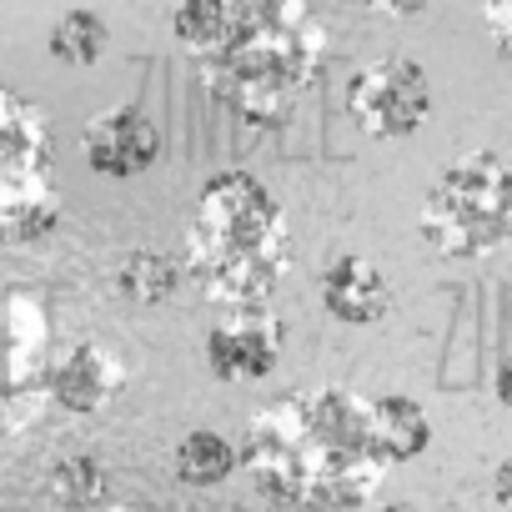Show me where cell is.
I'll return each mask as SVG.
<instances>
[{
    "label": "cell",
    "instance_id": "cell-1",
    "mask_svg": "<svg viewBox=\"0 0 512 512\" xmlns=\"http://www.w3.org/2000/svg\"><path fill=\"white\" fill-rule=\"evenodd\" d=\"M241 467L282 512H362L397 467L382 447L372 397L352 387H297L246 422Z\"/></svg>",
    "mask_w": 512,
    "mask_h": 512
},
{
    "label": "cell",
    "instance_id": "cell-21",
    "mask_svg": "<svg viewBox=\"0 0 512 512\" xmlns=\"http://www.w3.org/2000/svg\"><path fill=\"white\" fill-rule=\"evenodd\" d=\"M492 392H497V402L512 412V352L497 362V372H492Z\"/></svg>",
    "mask_w": 512,
    "mask_h": 512
},
{
    "label": "cell",
    "instance_id": "cell-15",
    "mask_svg": "<svg viewBox=\"0 0 512 512\" xmlns=\"http://www.w3.org/2000/svg\"><path fill=\"white\" fill-rule=\"evenodd\" d=\"M231 26V0H176L171 31L191 56H206Z\"/></svg>",
    "mask_w": 512,
    "mask_h": 512
},
{
    "label": "cell",
    "instance_id": "cell-18",
    "mask_svg": "<svg viewBox=\"0 0 512 512\" xmlns=\"http://www.w3.org/2000/svg\"><path fill=\"white\" fill-rule=\"evenodd\" d=\"M482 21L487 36L497 41V56L512 66V0H482Z\"/></svg>",
    "mask_w": 512,
    "mask_h": 512
},
{
    "label": "cell",
    "instance_id": "cell-24",
    "mask_svg": "<svg viewBox=\"0 0 512 512\" xmlns=\"http://www.w3.org/2000/svg\"><path fill=\"white\" fill-rule=\"evenodd\" d=\"M256 512H282V507H256Z\"/></svg>",
    "mask_w": 512,
    "mask_h": 512
},
{
    "label": "cell",
    "instance_id": "cell-10",
    "mask_svg": "<svg viewBox=\"0 0 512 512\" xmlns=\"http://www.w3.org/2000/svg\"><path fill=\"white\" fill-rule=\"evenodd\" d=\"M322 307L347 327H372L392 312V287H387V277L372 256L342 251L322 272Z\"/></svg>",
    "mask_w": 512,
    "mask_h": 512
},
{
    "label": "cell",
    "instance_id": "cell-7",
    "mask_svg": "<svg viewBox=\"0 0 512 512\" xmlns=\"http://www.w3.org/2000/svg\"><path fill=\"white\" fill-rule=\"evenodd\" d=\"M206 367L216 382H262L277 372V357H282V322L262 312H231L226 322H216L206 332Z\"/></svg>",
    "mask_w": 512,
    "mask_h": 512
},
{
    "label": "cell",
    "instance_id": "cell-14",
    "mask_svg": "<svg viewBox=\"0 0 512 512\" xmlns=\"http://www.w3.org/2000/svg\"><path fill=\"white\" fill-rule=\"evenodd\" d=\"M106 41H111V31H106V21L96 11H66L56 21V31H51V56L61 66L86 71V66H96L106 56Z\"/></svg>",
    "mask_w": 512,
    "mask_h": 512
},
{
    "label": "cell",
    "instance_id": "cell-16",
    "mask_svg": "<svg viewBox=\"0 0 512 512\" xmlns=\"http://www.w3.org/2000/svg\"><path fill=\"white\" fill-rule=\"evenodd\" d=\"M51 497L71 512H96L106 497V467L96 457H61L51 467Z\"/></svg>",
    "mask_w": 512,
    "mask_h": 512
},
{
    "label": "cell",
    "instance_id": "cell-9",
    "mask_svg": "<svg viewBox=\"0 0 512 512\" xmlns=\"http://www.w3.org/2000/svg\"><path fill=\"white\" fill-rule=\"evenodd\" d=\"M121 387H126V367L101 342H81L51 367V397L76 417H91V412L111 407L121 397Z\"/></svg>",
    "mask_w": 512,
    "mask_h": 512
},
{
    "label": "cell",
    "instance_id": "cell-4",
    "mask_svg": "<svg viewBox=\"0 0 512 512\" xmlns=\"http://www.w3.org/2000/svg\"><path fill=\"white\" fill-rule=\"evenodd\" d=\"M422 241L442 262H472L512 241V166L497 151L457 156L422 196Z\"/></svg>",
    "mask_w": 512,
    "mask_h": 512
},
{
    "label": "cell",
    "instance_id": "cell-5",
    "mask_svg": "<svg viewBox=\"0 0 512 512\" xmlns=\"http://www.w3.org/2000/svg\"><path fill=\"white\" fill-rule=\"evenodd\" d=\"M347 116L372 141H402L432 116V81L407 56L367 61L347 86Z\"/></svg>",
    "mask_w": 512,
    "mask_h": 512
},
{
    "label": "cell",
    "instance_id": "cell-19",
    "mask_svg": "<svg viewBox=\"0 0 512 512\" xmlns=\"http://www.w3.org/2000/svg\"><path fill=\"white\" fill-rule=\"evenodd\" d=\"M432 6V0H367V11L377 16H422Z\"/></svg>",
    "mask_w": 512,
    "mask_h": 512
},
{
    "label": "cell",
    "instance_id": "cell-22",
    "mask_svg": "<svg viewBox=\"0 0 512 512\" xmlns=\"http://www.w3.org/2000/svg\"><path fill=\"white\" fill-rule=\"evenodd\" d=\"M362 512H422V507H417V502H377V507L367 502Z\"/></svg>",
    "mask_w": 512,
    "mask_h": 512
},
{
    "label": "cell",
    "instance_id": "cell-8",
    "mask_svg": "<svg viewBox=\"0 0 512 512\" xmlns=\"http://www.w3.org/2000/svg\"><path fill=\"white\" fill-rule=\"evenodd\" d=\"M81 151H86V166L96 176H141L161 161V131L146 111L136 106H111L101 116H91V126L81 131Z\"/></svg>",
    "mask_w": 512,
    "mask_h": 512
},
{
    "label": "cell",
    "instance_id": "cell-12",
    "mask_svg": "<svg viewBox=\"0 0 512 512\" xmlns=\"http://www.w3.org/2000/svg\"><path fill=\"white\" fill-rule=\"evenodd\" d=\"M372 412H377V432H382V447L392 452V462H412V457L427 452L432 422H427L422 402H412L402 392H387V397H372Z\"/></svg>",
    "mask_w": 512,
    "mask_h": 512
},
{
    "label": "cell",
    "instance_id": "cell-2",
    "mask_svg": "<svg viewBox=\"0 0 512 512\" xmlns=\"http://www.w3.org/2000/svg\"><path fill=\"white\" fill-rule=\"evenodd\" d=\"M327 61V26L307 0H231L226 36L196 56L211 101L251 131L297 116Z\"/></svg>",
    "mask_w": 512,
    "mask_h": 512
},
{
    "label": "cell",
    "instance_id": "cell-20",
    "mask_svg": "<svg viewBox=\"0 0 512 512\" xmlns=\"http://www.w3.org/2000/svg\"><path fill=\"white\" fill-rule=\"evenodd\" d=\"M492 497H497L502 512H512V457L497 462V472H492Z\"/></svg>",
    "mask_w": 512,
    "mask_h": 512
},
{
    "label": "cell",
    "instance_id": "cell-17",
    "mask_svg": "<svg viewBox=\"0 0 512 512\" xmlns=\"http://www.w3.org/2000/svg\"><path fill=\"white\" fill-rule=\"evenodd\" d=\"M56 221H61V196H41V201L6 206V211H0V241H6V246L41 241L46 231H56Z\"/></svg>",
    "mask_w": 512,
    "mask_h": 512
},
{
    "label": "cell",
    "instance_id": "cell-3",
    "mask_svg": "<svg viewBox=\"0 0 512 512\" xmlns=\"http://www.w3.org/2000/svg\"><path fill=\"white\" fill-rule=\"evenodd\" d=\"M292 272L287 206L251 171H216L186 226V277L226 312H262Z\"/></svg>",
    "mask_w": 512,
    "mask_h": 512
},
{
    "label": "cell",
    "instance_id": "cell-23",
    "mask_svg": "<svg viewBox=\"0 0 512 512\" xmlns=\"http://www.w3.org/2000/svg\"><path fill=\"white\" fill-rule=\"evenodd\" d=\"M96 512H156V507H141V502H106V507H96Z\"/></svg>",
    "mask_w": 512,
    "mask_h": 512
},
{
    "label": "cell",
    "instance_id": "cell-6",
    "mask_svg": "<svg viewBox=\"0 0 512 512\" xmlns=\"http://www.w3.org/2000/svg\"><path fill=\"white\" fill-rule=\"evenodd\" d=\"M41 196H56L46 116L26 96L0 86V211Z\"/></svg>",
    "mask_w": 512,
    "mask_h": 512
},
{
    "label": "cell",
    "instance_id": "cell-11",
    "mask_svg": "<svg viewBox=\"0 0 512 512\" xmlns=\"http://www.w3.org/2000/svg\"><path fill=\"white\" fill-rule=\"evenodd\" d=\"M171 462H176V477L186 487H216V482H226L241 467V447H231L211 427H196V432H186L176 442V457Z\"/></svg>",
    "mask_w": 512,
    "mask_h": 512
},
{
    "label": "cell",
    "instance_id": "cell-13",
    "mask_svg": "<svg viewBox=\"0 0 512 512\" xmlns=\"http://www.w3.org/2000/svg\"><path fill=\"white\" fill-rule=\"evenodd\" d=\"M176 287H181V267L171 262L166 251L141 246V251H126L121 267H116V292H121L126 302H136V307H156V302H166Z\"/></svg>",
    "mask_w": 512,
    "mask_h": 512
}]
</instances>
